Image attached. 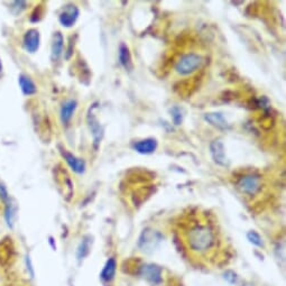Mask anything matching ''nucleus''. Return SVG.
Returning <instances> with one entry per match:
<instances>
[{"mask_svg": "<svg viewBox=\"0 0 286 286\" xmlns=\"http://www.w3.org/2000/svg\"><path fill=\"white\" fill-rule=\"evenodd\" d=\"M80 10L73 4H68L62 8L61 13L59 14V21L65 28H71L76 23L79 18Z\"/></svg>", "mask_w": 286, "mask_h": 286, "instance_id": "4", "label": "nucleus"}, {"mask_svg": "<svg viewBox=\"0 0 286 286\" xmlns=\"http://www.w3.org/2000/svg\"><path fill=\"white\" fill-rule=\"evenodd\" d=\"M169 112H170V117H172V120H173L174 125L180 126L181 124H182V122H183V113H182V110H181L180 107H178V106L173 107L172 109L169 110Z\"/></svg>", "mask_w": 286, "mask_h": 286, "instance_id": "19", "label": "nucleus"}, {"mask_svg": "<svg viewBox=\"0 0 286 286\" xmlns=\"http://www.w3.org/2000/svg\"><path fill=\"white\" fill-rule=\"evenodd\" d=\"M26 265H27V269H30V274L32 277H34V269H33V265H32V261L30 256H26Z\"/></svg>", "mask_w": 286, "mask_h": 286, "instance_id": "22", "label": "nucleus"}, {"mask_svg": "<svg viewBox=\"0 0 286 286\" xmlns=\"http://www.w3.org/2000/svg\"><path fill=\"white\" fill-rule=\"evenodd\" d=\"M119 63L122 67L126 70L128 71V72H131L134 69V64H133V60H131V55L129 52V48L128 46L126 45V44H120L119 46Z\"/></svg>", "mask_w": 286, "mask_h": 286, "instance_id": "14", "label": "nucleus"}, {"mask_svg": "<svg viewBox=\"0 0 286 286\" xmlns=\"http://www.w3.org/2000/svg\"><path fill=\"white\" fill-rule=\"evenodd\" d=\"M24 47L28 53H35L40 48L41 44V35L40 32L36 28H31L25 33L24 35Z\"/></svg>", "mask_w": 286, "mask_h": 286, "instance_id": "6", "label": "nucleus"}, {"mask_svg": "<svg viewBox=\"0 0 286 286\" xmlns=\"http://www.w3.org/2000/svg\"><path fill=\"white\" fill-rule=\"evenodd\" d=\"M3 74V62H2V59H0V76Z\"/></svg>", "mask_w": 286, "mask_h": 286, "instance_id": "23", "label": "nucleus"}, {"mask_svg": "<svg viewBox=\"0 0 286 286\" xmlns=\"http://www.w3.org/2000/svg\"><path fill=\"white\" fill-rule=\"evenodd\" d=\"M76 107H78V102L73 100V99H70V100L63 102L61 106V110H60V118H61V122L63 125H68L71 122V119H72L76 110Z\"/></svg>", "mask_w": 286, "mask_h": 286, "instance_id": "12", "label": "nucleus"}, {"mask_svg": "<svg viewBox=\"0 0 286 286\" xmlns=\"http://www.w3.org/2000/svg\"><path fill=\"white\" fill-rule=\"evenodd\" d=\"M157 146L158 142L155 138H146L136 141L133 147L137 153L142 154V155H150L157 150Z\"/></svg>", "mask_w": 286, "mask_h": 286, "instance_id": "11", "label": "nucleus"}, {"mask_svg": "<svg viewBox=\"0 0 286 286\" xmlns=\"http://www.w3.org/2000/svg\"><path fill=\"white\" fill-rule=\"evenodd\" d=\"M61 154L62 156L64 157L65 162L68 163V165L70 166V168L73 170L74 173L76 174H83L85 172V162L82 158L76 157L75 155H73L72 153H70L69 151L65 150V148H61Z\"/></svg>", "mask_w": 286, "mask_h": 286, "instance_id": "7", "label": "nucleus"}, {"mask_svg": "<svg viewBox=\"0 0 286 286\" xmlns=\"http://www.w3.org/2000/svg\"><path fill=\"white\" fill-rule=\"evenodd\" d=\"M18 83L21 92H23L25 96H33L37 92V88L34 83V81H33L28 75L20 74L18 76Z\"/></svg>", "mask_w": 286, "mask_h": 286, "instance_id": "16", "label": "nucleus"}, {"mask_svg": "<svg viewBox=\"0 0 286 286\" xmlns=\"http://www.w3.org/2000/svg\"><path fill=\"white\" fill-rule=\"evenodd\" d=\"M16 214H17V207H16V205L12 199L9 202H7L6 205H5V219H6L8 227H10V228L14 227Z\"/></svg>", "mask_w": 286, "mask_h": 286, "instance_id": "17", "label": "nucleus"}, {"mask_svg": "<svg viewBox=\"0 0 286 286\" xmlns=\"http://www.w3.org/2000/svg\"><path fill=\"white\" fill-rule=\"evenodd\" d=\"M27 3L26 2H14L12 5H10V10L14 15H19L21 14V12H24L26 9Z\"/></svg>", "mask_w": 286, "mask_h": 286, "instance_id": "21", "label": "nucleus"}, {"mask_svg": "<svg viewBox=\"0 0 286 286\" xmlns=\"http://www.w3.org/2000/svg\"><path fill=\"white\" fill-rule=\"evenodd\" d=\"M247 239H248L249 243L252 245H255L257 247H264V243H263L261 235L254 232V230H251V232L247 234Z\"/></svg>", "mask_w": 286, "mask_h": 286, "instance_id": "20", "label": "nucleus"}, {"mask_svg": "<svg viewBox=\"0 0 286 286\" xmlns=\"http://www.w3.org/2000/svg\"><path fill=\"white\" fill-rule=\"evenodd\" d=\"M202 56L196 53H186L175 64V71L180 75H189L201 67Z\"/></svg>", "mask_w": 286, "mask_h": 286, "instance_id": "2", "label": "nucleus"}, {"mask_svg": "<svg viewBox=\"0 0 286 286\" xmlns=\"http://www.w3.org/2000/svg\"><path fill=\"white\" fill-rule=\"evenodd\" d=\"M87 122H88V125H89V128H90L92 138H93V146L98 148V146L101 142V139L103 137V128L101 127V125H100V123H99L96 115L93 113L92 109H90L89 113H88Z\"/></svg>", "mask_w": 286, "mask_h": 286, "instance_id": "5", "label": "nucleus"}, {"mask_svg": "<svg viewBox=\"0 0 286 286\" xmlns=\"http://www.w3.org/2000/svg\"><path fill=\"white\" fill-rule=\"evenodd\" d=\"M210 152L213 161L216 162L220 166H228V159L225 156V151H224V145L222 144L221 140L216 139L211 141L210 144Z\"/></svg>", "mask_w": 286, "mask_h": 286, "instance_id": "9", "label": "nucleus"}, {"mask_svg": "<svg viewBox=\"0 0 286 286\" xmlns=\"http://www.w3.org/2000/svg\"><path fill=\"white\" fill-rule=\"evenodd\" d=\"M184 241L191 252L205 256L217 246V233L209 222H194L186 229Z\"/></svg>", "mask_w": 286, "mask_h": 286, "instance_id": "1", "label": "nucleus"}, {"mask_svg": "<svg viewBox=\"0 0 286 286\" xmlns=\"http://www.w3.org/2000/svg\"><path fill=\"white\" fill-rule=\"evenodd\" d=\"M262 178L258 174H245L237 181V188L243 194L256 195L262 190Z\"/></svg>", "mask_w": 286, "mask_h": 286, "instance_id": "3", "label": "nucleus"}, {"mask_svg": "<svg viewBox=\"0 0 286 286\" xmlns=\"http://www.w3.org/2000/svg\"><path fill=\"white\" fill-rule=\"evenodd\" d=\"M116 271H117V261L115 257L109 258L107 261L106 265H104L102 272L100 274V277L106 283H110L112 282V279L115 278V275H116Z\"/></svg>", "mask_w": 286, "mask_h": 286, "instance_id": "15", "label": "nucleus"}, {"mask_svg": "<svg viewBox=\"0 0 286 286\" xmlns=\"http://www.w3.org/2000/svg\"><path fill=\"white\" fill-rule=\"evenodd\" d=\"M140 276L145 277L146 279L150 280L152 283L158 284L162 282V276H163V271L161 267L156 265H152V264H145L142 265L139 269Z\"/></svg>", "mask_w": 286, "mask_h": 286, "instance_id": "8", "label": "nucleus"}, {"mask_svg": "<svg viewBox=\"0 0 286 286\" xmlns=\"http://www.w3.org/2000/svg\"><path fill=\"white\" fill-rule=\"evenodd\" d=\"M205 120L208 124H210L213 127L220 130L229 129L228 122L225 120L223 115L220 112H208L205 115Z\"/></svg>", "mask_w": 286, "mask_h": 286, "instance_id": "13", "label": "nucleus"}, {"mask_svg": "<svg viewBox=\"0 0 286 286\" xmlns=\"http://www.w3.org/2000/svg\"><path fill=\"white\" fill-rule=\"evenodd\" d=\"M91 237L90 236H85L82 239L81 244L78 248V252H76V257H78V260L81 262L82 260H84V258L90 254V249H91Z\"/></svg>", "mask_w": 286, "mask_h": 286, "instance_id": "18", "label": "nucleus"}, {"mask_svg": "<svg viewBox=\"0 0 286 286\" xmlns=\"http://www.w3.org/2000/svg\"><path fill=\"white\" fill-rule=\"evenodd\" d=\"M64 49V37L61 32H55L52 37L51 45V60L53 62H56L62 56Z\"/></svg>", "mask_w": 286, "mask_h": 286, "instance_id": "10", "label": "nucleus"}]
</instances>
